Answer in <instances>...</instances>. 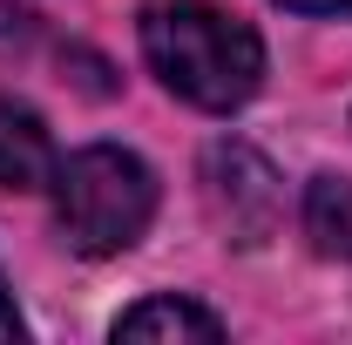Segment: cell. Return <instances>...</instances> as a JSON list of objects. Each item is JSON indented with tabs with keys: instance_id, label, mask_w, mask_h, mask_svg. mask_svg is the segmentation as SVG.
Listing matches in <instances>:
<instances>
[{
	"instance_id": "1",
	"label": "cell",
	"mask_w": 352,
	"mask_h": 345,
	"mask_svg": "<svg viewBox=\"0 0 352 345\" xmlns=\"http://www.w3.org/2000/svg\"><path fill=\"white\" fill-rule=\"evenodd\" d=\"M142 61L190 109L230 115L264 82V41L210 0H156L142 14Z\"/></svg>"
},
{
	"instance_id": "2",
	"label": "cell",
	"mask_w": 352,
	"mask_h": 345,
	"mask_svg": "<svg viewBox=\"0 0 352 345\" xmlns=\"http://www.w3.org/2000/svg\"><path fill=\"white\" fill-rule=\"evenodd\" d=\"M156 216V176L135 149L88 142L68 163H54V223L82 258H116Z\"/></svg>"
},
{
	"instance_id": "3",
	"label": "cell",
	"mask_w": 352,
	"mask_h": 345,
	"mask_svg": "<svg viewBox=\"0 0 352 345\" xmlns=\"http://www.w3.org/2000/svg\"><path fill=\"white\" fill-rule=\"evenodd\" d=\"M204 197H210L217 223L237 244H264L278 230V170L251 142H210V156H204Z\"/></svg>"
},
{
	"instance_id": "4",
	"label": "cell",
	"mask_w": 352,
	"mask_h": 345,
	"mask_svg": "<svg viewBox=\"0 0 352 345\" xmlns=\"http://www.w3.org/2000/svg\"><path fill=\"white\" fill-rule=\"evenodd\" d=\"M47 183H54V135H47V122L28 102L0 95V190L28 197V190H47Z\"/></svg>"
},
{
	"instance_id": "5",
	"label": "cell",
	"mask_w": 352,
	"mask_h": 345,
	"mask_svg": "<svg viewBox=\"0 0 352 345\" xmlns=\"http://www.w3.org/2000/svg\"><path fill=\"white\" fill-rule=\"evenodd\" d=\"M116 339H197V345H210V339H223V325H217V311L163 291V298L129 304V311L116 318Z\"/></svg>"
},
{
	"instance_id": "6",
	"label": "cell",
	"mask_w": 352,
	"mask_h": 345,
	"mask_svg": "<svg viewBox=\"0 0 352 345\" xmlns=\"http://www.w3.org/2000/svg\"><path fill=\"white\" fill-rule=\"evenodd\" d=\"M305 237L318 258H352V183L311 176L305 183Z\"/></svg>"
},
{
	"instance_id": "7",
	"label": "cell",
	"mask_w": 352,
	"mask_h": 345,
	"mask_svg": "<svg viewBox=\"0 0 352 345\" xmlns=\"http://www.w3.org/2000/svg\"><path fill=\"white\" fill-rule=\"evenodd\" d=\"M292 14H352V0H278Z\"/></svg>"
},
{
	"instance_id": "8",
	"label": "cell",
	"mask_w": 352,
	"mask_h": 345,
	"mask_svg": "<svg viewBox=\"0 0 352 345\" xmlns=\"http://www.w3.org/2000/svg\"><path fill=\"white\" fill-rule=\"evenodd\" d=\"M28 325H21V311H14V298H7V285H0V339H21Z\"/></svg>"
}]
</instances>
